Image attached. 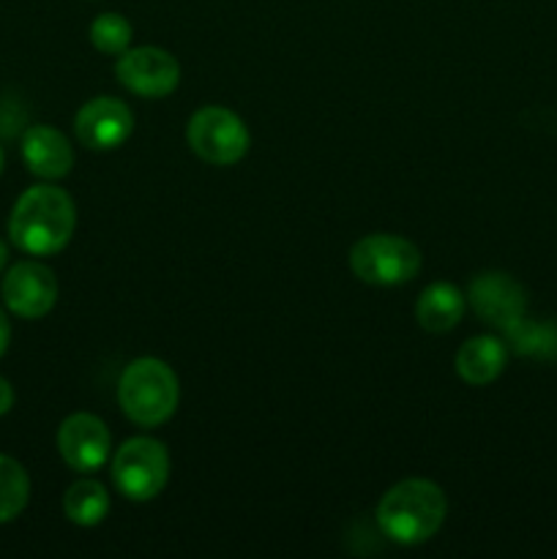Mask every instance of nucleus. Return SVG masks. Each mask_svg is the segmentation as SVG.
Instances as JSON below:
<instances>
[{"instance_id": "nucleus-6", "label": "nucleus", "mask_w": 557, "mask_h": 559, "mask_svg": "<svg viewBox=\"0 0 557 559\" xmlns=\"http://www.w3.org/2000/svg\"><path fill=\"white\" fill-rule=\"evenodd\" d=\"M186 142L205 164L233 167V164H238L249 153L251 134L233 109L202 107L189 118Z\"/></svg>"}, {"instance_id": "nucleus-10", "label": "nucleus", "mask_w": 557, "mask_h": 559, "mask_svg": "<svg viewBox=\"0 0 557 559\" xmlns=\"http://www.w3.org/2000/svg\"><path fill=\"white\" fill-rule=\"evenodd\" d=\"M76 140L91 151H115L134 131V115L129 104L115 96H98L82 104L74 118Z\"/></svg>"}, {"instance_id": "nucleus-8", "label": "nucleus", "mask_w": 557, "mask_h": 559, "mask_svg": "<svg viewBox=\"0 0 557 559\" xmlns=\"http://www.w3.org/2000/svg\"><path fill=\"white\" fill-rule=\"evenodd\" d=\"M467 300L481 320L502 328L506 333L524 320V309H528L524 287L502 271L478 273L470 282Z\"/></svg>"}, {"instance_id": "nucleus-15", "label": "nucleus", "mask_w": 557, "mask_h": 559, "mask_svg": "<svg viewBox=\"0 0 557 559\" xmlns=\"http://www.w3.org/2000/svg\"><path fill=\"white\" fill-rule=\"evenodd\" d=\"M63 513L76 527H96L109 513V495L98 480L82 478L63 495Z\"/></svg>"}, {"instance_id": "nucleus-3", "label": "nucleus", "mask_w": 557, "mask_h": 559, "mask_svg": "<svg viewBox=\"0 0 557 559\" xmlns=\"http://www.w3.org/2000/svg\"><path fill=\"white\" fill-rule=\"evenodd\" d=\"M180 385L175 371L158 358H137L123 369L118 382V404L137 426H162L178 407Z\"/></svg>"}, {"instance_id": "nucleus-21", "label": "nucleus", "mask_w": 557, "mask_h": 559, "mask_svg": "<svg viewBox=\"0 0 557 559\" xmlns=\"http://www.w3.org/2000/svg\"><path fill=\"white\" fill-rule=\"evenodd\" d=\"M5 262H9V246H5L3 240H0V271H3V267H5Z\"/></svg>"}, {"instance_id": "nucleus-19", "label": "nucleus", "mask_w": 557, "mask_h": 559, "mask_svg": "<svg viewBox=\"0 0 557 559\" xmlns=\"http://www.w3.org/2000/svg\"><path fill=\"white\" fill-rule=\"evenodd\" d=\"M11 407H14V388H11V382L5 377H0V418L5 413H11Z\"/></svg>"}, {"instance_id": "nucleus-11", "label": "nucleus", "mask_w": 557, "mask_h": 559, "mask_svg": "<svg viewBox=\"0 0 557 559\" xmlns=\"http://www.w3.org/2000/svg\"><path fill=\"white\" fill-rule=\"evenodd\" d=\"M109 431L102 418L91 413H74L60 424L58 451L74 473H96L109 459Z\"/></svg>"}, {"instance_id": "nucleus-9", "label": "nucleus", "mask_w": 557, "mask_h": 559, "mask_svg": "<svg viewBox=\"0 0 557 559\" xmlns=\"http://www.w3.org/2000/svg\"><path fill=\"white\" fill-rule=\"evenodd\" d=\"M3 300L9 311H14L22 320H42L55 309L58 278L47 265L36 260L16 262L3 278Z\"/></svg>"}, {"instance_id": "nucleus-7", "label": "nucleus", "mask_w": 557, "mask_h": 559, "mask_svg": "<svg viewBox=\"0 0 557 559\" xmlns=\"http://www.w3.org/2000/svg\"><path fill=\"white\" fill-rule=\"evenodd\" d=\"M115 76L126 91L145 98H164L178 87L180 66L162 47H137L118 55Z\"/></svg>"}, {"instance_id": "nucleus-4", "label": "nucleus", "mask_w": 557, "mask_h": 559, "mask_svg": "<svg viewBox=\"0 0 557 559\" xmlns=\"http://www.w3.org/2000/svg\"><path fill=\"white\" fill-rule=\"evenodd\" d=\"M418 246L407 238L388 233H375L360 238L349 249V267L360 282L371 287H399L418 276L420 271Z\"/></svg>"}, {"instance_id": "nucleus-20", "label": "nucleus", "mask_w": 557, "mask_h": 559, "mask_svg": "<svg viewBox=\"0 0 557 559\" xmlns=\"http://www.w3.org/2000/svg\"><path fill=\"white\" fill-rule=\"evenodd\" d=\"M9 342H11L9 317H5V311L0 309V358H3V353H5V349H9Z\"/></svg>"}, {"instance_id": "nucleus-12", "label": "nucleus", "mask_w": 557, "mask_h": 559, "mask_svg": "<svg viewBox=\"0 0 557 559\" xmlns=\"http://www.w3.org/2000/svg\"><path fill=\"white\" fill-rule=\"evenodd\" d=\"M22 158L27 169L44 180L66 178L74 167V147L52 126H31L22 134Z\"/></svg>"}, {"instance_id": "nucleus-22", "label": "nucleus", "mask_w": 557, "mask_h": 559, "mask_svg": "<svg viewBox=\"0 0 557 559\" xmlns=\"http://www.w3.org/2000/svg\"><path fill=\"white\" fill-rule=\"evenodd\" d=\"M3 164H5V153H3V145H0V173H3Z\"/></svg>"}, {"instance_id": "nucleus-16", "label": "nucleus", "mask_w": 557, "mask_h": 559, "mask_svg": "<svg viewBox=\"0 0 557 559\" xmlns=\"http://www.w3.org/2000/svg\"><path fill=\"white\" fill-rule=\"evenodd\" d=\"M31 500V478L16 459L0 453V524L14 522Z\"/></svg>"}, {"instance_id": "nucleus-14", "label": "nucleus", "mask_w": 557, "mask_h": 559, "mask_svg": "<svg viewBox=\"0 0 557 559\" xmlns=\"http://www.w3.org/2000/svg\"><path fill=\"white\" fill-rule=\"evenodd\" d=\"M467 298L448 282H435L420 293L415 304V320L429 333H448L462 322Z\"/></svg>"}, {"instance_id": "nucleus-17", "label": "nucleus", "mask_w": 557, "mask_h": 559, "mask_svg": "<svg viewBox=\"0 0 557 559\" xmlns=\"http://www.w3.org/2000/svg\"><path fill=\"white\" fill-rule=\"evenodd\" d=\"M131 22L123 14H98L91 25V41L104 55H123L131 44Z\"/></svg>"}, {"instance_id": "nucleus-18", "label": "nucleus", "mask_w": 557, "mask_h": 559, "mask_svg": "<svg viewBox=\"0 0 557 559\" xmlns=\"http://www.w3.org/2000/svg\"><path fill=\"white\" fill-rule=\"evenodd\" d=\"M508 336L517 342L519 353L530 355H555L557 353V331L555 328L544 325H528V322H519L508 331Z\"/></svg>"}, {"instance_id": "nucleus-5", "label": "nucleus", "mask_w": 557, "mask_h": 559, "mask_svg": "<svg viewBox=\"0 0 557 559\" xmlns=\"http://www.w3.org/2000/svg\"><path fill=\"white\" fill-rule=\"evenodd\" d=\"M169 480V453L153 437H131L112 459V484L126 500L147 502Z\"/></svg>"}, {"instance_id": "nucleus-2", "label": "nucleus", "mask_w": 557, "mask_h": 559, "mask_svg": "<svg viewBox=\"0 0 557 559\" xmlns=\"http://www.w3.org/2000/svg\"><path fill=\"white\" fill-rule=\"evenodd\" d=\"M448 513L446 491L426 478H407L388 489L377 506L382 535L399 546L426 544L442 527Z\"/></svg>"}, {"instance_id": "nucleus-13", "label": "nucleus", "mask_w": 557, "mask_h": 559, "mask_svg": "<svg viewBox=\"0 0 557 559\" xmlns=\"http://www.w3.org/2000/svg\"><path fill=\"white\" fill-rule=\"evenodd\" d=\"M508 364V349L495 336H475L459 347L457 374L467 385H489L502 374Z\"/></svg>"}, {"instance_id": "nucleus-1", "label": "nucleus", "mask_w": 557, "mask_h": 559, "mask_svg": "<svg viewBox=\"0 0 557 559\" xmlns=\"http://www.w3.org/2000/svg\"><path fill=\"white\" fill-rule=\"evenodd\" d=\"M74 227V200L58 186H33L11 211L9 238L25 254L52 257L69 246Z\"/></svg>"}]
</instances>
